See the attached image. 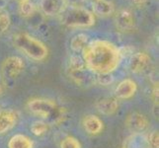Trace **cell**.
<instances>
[{
  "label": "cell",
  "instance_id": "obj_1",
  "mask_svg": "<svg viewBox=\"0 0 159 148\" xmlns=\"http://www.w3.org/2000/svg\"><path fill=\"white\" fill-rule=\"evenodd\" d=\"M85 66L94 74L113 73L122 60L120 48L105 40H93L82 52Z\"/></svg>",
  "mask_w": 159,
  "mask_h": 148
},
{
  "label": "cell",
  "instance_id": "obj_2",
  "mask_svg": "<svg viewBox=\"0 0 159 148\" xmlns=\"http://www.w3.org/2000/svg\"><path fill=\"white\" fill-rule=\"evenodd\" d=\"M14 47L35 61H43L48 56V47L28 33H18L13 37Z\"/></svg>",
  "mask_w": 159,
  "mask_h": 148
},
{
  "label": "cell",
  "instance_id": "obj_3",
  "mask_svg": "<svg viewBox=\"0 0 159 148\" xmlns=\"http://www.w3.org/2000/svg\"><path fill=\"white\" fill-rule=\"evenodd\" d=\"M27 108L32 114L41 117L43 119H47L52 123H59L60 122H62L65 116L64 108L58 106L56 102L50 100V99H31L27 103Z\"/></svg>",
  "mask_w": 159,
  "mask_h": 148
},
{
  "label": "cell",
  "instance_id": "obj_4",
  "mask_svg": "<svg viewBox=\"0 0 159 148\" xmlns=\"http://www.w3.org/2000/svg\"><path fill=\"white\" fill-rule=\"evenodd\" d=\"M60 16L61 24L67 28H89L95 24L94 14L82 6H67Z\"/></svg>",
  "mask_w": 159,
  "mask_h": 148
},
{
  "label": "cell",
  "instance_id": "obj_5",
  "mask_svg": "<svg viewBox=\"0 0 159 148\" xmlns=\"http://www.w3.org/2000/svg\"><path fill=\"white\" fill-rule=\"evenodd\" d=\"M25 69V63L23 59L19 56H12L4 59L1 65V72L4 78L14 80L23 72Z\"/></svg>",
  "mask_w": 159,
  "mask_h": 148
},
{
  "label": "cell",
  "instance_id": "obj_6",
  "mask_svg": "<svg viewBox=\"0 0 159 148\" xmlns=\"http://www.w3.org/2000/svg\"><path fill=\"white\" fill-rule=\"evenodd\" d=\"M125 127L133 133H142L148 128V119L140 113H130L125 119Z\"/></svg>",
  "mask_w": 159,
  "mask_h": 148
},
{
  "label": "cell",
  "instance_id": "obj_7",
  "mask_svg": "<svg viewBox=\"0 0 159 148\" xmlns=\"http://www.w3.org/2000/svg\"><path fill=\"white\" fill-rule=\"evenodd\" d=\"M115 26L120 33H129L134 28V17L128 9H122L115 15Z\"/></svg>",
  "mask_w": 159,
  "mask_h": 148
},
{
  "label": "cell",
  "instance_id": "obj_8",
  "mask_svg": "<svg viewBox=\"0 0 159 148\" xmlns=\"http://www.w3.org/2000/svg\"><path fill=\"white\" fill-rule=\"evenodd\" d=\"M68 75L76 85L80 87H90L96 83V74L89 69L82 68L78 70H67Z\"/></svg>",
  "mask_w": 159,
  "mask_h": 148
},
{
  "label": "cell",
  "instance_id": "obj_9",
  "mask_svg": "<svg viewBox=\"0 0 159 148\" xmlns=\"http://www.w3.org/2000/svg\"><path fill=\"white\" fill-rule=\"evenodd\" d=\"M151 64V57L146 52H139L133 53L129 59V69L133 73L140 74L149 68Z\"/></svg>",
  "mask_w": 159,
  "mask_h": 148
},
{
  "label": "cell",
  "instance_id": "obj_10",
  "mask_svg": "<svg viewBox=\"0 0 159 148\" xmlns=\"http://www.w3.org/2000/svg\"><path fill=\"white\" fill-rule=\"evenodd\" d=\"M136 91H138V84L133 79H124L118 84V86L115 89V95L118 99H123V100H127L130 99L135 95Z\"/></svg>",
  "mask_w": 159,
  "mask_h": 148
},
{
  "label": "cell",
  "instance_id": "obj_11",
  "mask_svg": "<svg viewBox=\"0 0 159 148\" xmlns=\"http://www.w3.org/2000/svg\"><path fill=\"white\" fill-rule=\"evenodd\" d=\"M67 4L65 0H41L40 8L42 12L47 16H57L60 15Z\"/></svg>",
  "mask_w": 159,
  "mask_h": 148
},
{
  "label": "cell",
  "instance_id": "obj_12",
  "mask_svg": "<svg viewBox=\"0 0 159 148\" xmlns=\"http://www.w3.org/2000/svg\"><path fill=\"white\" fill-rule=\"evenodd\" d=\"M18 122V114L12 110H0V135L12 129Z\"/></svg>",
  "mask_w": 159,
  "mask_h": 148
},
{
  "label": "cell",
  "instance_id": "obj_13",
  "mask_svg": "<svg viewBox=\"0 0 159 148\" xmlns=\"http://www.w3.org/2000/svg\"><path fill=\"white\" fill-rule=\"evenodd\" d=\"M95 107L97 111L104 116H113L119 110V103L116 98L112 97H105L99 99L96 104Z\"/></svg>",
  "mask_w": 159,
  "mask_h": 148
},
{
  "label": "cell",
  "instance_id": "obj_14",
  "mask_svg": "<svg viewBox=\"0 0 159 148\" xmlns=\"http://www.w3.org/2000/svg\"><path fill=\"white\" fill-rule=\"evenodd\" d=\"M82 125L84 130L90 135H98L104 128L103 122L94 114H88L84 117L82 119Z\"/></svg>",
  "mask_w": 159,
  "mask_h": 148
},
{
  "label": "cell",
  "instance_id": "obj_15",
  "mask_svg": "<svg viewBox=\"0 0 159 148\" xmlns=\"http://www.w3.org/2000/svg\"><path fill=\"white\" fill-rule=\"evenodd\" d=\"M94 16L106 18L115 13V5L109 0H97L92 3V11Z\"/></svg>",
  "mask_w": 159,
  "mask_h": 148
},
{
  "label": "cell",
  "instance_id": "obj_16",
  "mask_svg": "<svg viewBox=\"0 0 159 148\" xmlns=\"http://www.w3.org/2000/svg\"><path fill=\"white\" fill-rule=\"evenodd\" d=\"M123 148H150L148 139L142 133H133L125 139Z\"/></svg>",
  "mask_w": 159,
  "mask_h": 148
},
{
  "label": "cell",
  "instance_id": "obj_17",
  "mask_svg": "<svg viewBox=\"0 0 159 148\" xmlns=\"http://www.w3.org/2000/svg\"><path fill=\"white\" fill-rule=\"evenodd\" d=\"M8 148H34V143L28 136L15 134L9 139Z\"/></svg>",
  "mask_w": 159,
  "mask_h": 148
},
{
  "label": "cell",
  "instance_id": "obj_18",
  "mask_svg": "<svg viewBox=\"0 0 159 148\" xmlns=\"http://www.w3.org/2000/svg\"><path fill=\"white\" fill-rule=\"evenodd\" d=\"M88 43H89V37L86 34L80 33V34H77L74 37H72V39L70 41V47L76 53L82 52L85 47L88 45Z\"/></svg>",
  "mask_w": 159,
  "mask_h": 148
},
{
  "label": "cell",
  "instance_id": "obj_19",
  "mask_svg": "<svg viewBox=\"0 0 159 148\" xmlns=\"http://www.w3.org/2000/svg\"><path fill=\"white\" fill-rule=\"evenodd\" d=\"M36 6L31 0H21L20 6H19V12L20 14L25 18L31 17L35 13Z\"/></svg>",
  "mask_w": 159,
  "mask_h": 148
},
{
  "label": "cell",
  "instance_id": "obj_20",
  "mask_svg": "<svg viewBox=\"0 0 159 148\" xmlns=\"http://www.w3.org/2000/svg\"><path fill=\"white\" fill-rule=\"evenodd\" d=\"M31 132L36 136H42L46 134L48 130V124L43 120H36L30 127Z\"/></svg>",
  "mask_w": 159,
  "mask_h": 148
},
{
  "label": "cell",
  "instance_id": "obj_21",
  "mask_svg": "<svg viewBox=\"0 0 159 148\" xmlns=\"http://www.w3.org/2000/svg\"><path fill=\"white\" fill-rule=\"evenodd\" d=\"M11 25V18L8 11L3 8L0 7V34L6 32L9 27Z\"/></svg>",
  "mask_w": 159,
  "mask_h": 148
},
{
  "label": "cell",
  "instance_id": "obj_22",
  "mask_svg": "<svg viewBox=\"0 0 159 148\" xmlns=\"http://www.w3.org/2000/svg\"><path fill=\"white\" fill-rule=\"evenodd\" d=\"M85 63L84 60L82 58V56H78V54H74V56H71L68 61V67L67 70H78L85 68Z\"/></svg>",
  "mask_w": 159,
  "mask_h": 148
},
{
  "label": "cell",
  "instance_id": "obj_23",
  "mask_svg": "<svg viewBox=\"0 0 159 148\" xmlns=\"http://www.w3.org/2000/svg\"><path fill=\"white\" fill-rule=\"evenodd\" d=\"M60 148H81V143L73 136H67L60 142Z\"/></svg>",
  "mask_w": 159,
  "mask_h": 148
},
{
  "label": "cell",
  "instance_id": "obj_24",
  "mask_svg": "<svg viewBox=\"0 0 159 148\" xmlns=\"http://www.w3.org/2000/svg\"><path fill=\"white\" fill-rule=\"evenodd\" d=\"M114 81V77L112 73H105V74H96V83L100 85L107 86L112 84Z\"/></svg>",
  "mask_w": 159,
  "mask_h": 148
},
{
  "label": "cell",
  "instance_id": "obj_25",
  "mask_svg": "<svg viewBox=\"0 0 159 148\" xmlns=\"http://www.w3.org/2000/svg\"><path fill=\"white\" fill-rule=\"evenodd\" d=\"M148 139V143L150 145V148H158L159 147V134L157 130H153L150 133Z\"/></svg>",
  "mask_w": 159,
  "mask_h": 148
},
{
  "label": "cell",
  "instance_id": "obj_26",
  "mask_svg": "<svg viewBox=\"0 0 159 148\" xmlns=\"http://www.w3.org/2000/svg\"><path fill=\"white\" fill-rule=\"evenodd\" d=\"M67 6H82L86 0H65Z\"/></svg>",
  "mask_w": 159,
  "mask_h": 148
},
{
  "label": "cell",
  "instance_id": "obj_27",
  "mask_svg": "<svg viewBox=\"0 0 159 148\" xmlns=\"http://www.w3.org/2000/svg\"><path fill=\"white\" fill-rule=\"evenodd\" d=\"M152 99H153V101H154L155 108H156V105L158 106V83L155 84L154 88L152 90Z\"/></svg>",
  "mask_w": 159,
  "mask_h": 148
},
{
  "label": "cell",
  "instance_id": "obj_28",
  "mask_svg": "<svg viewBox=\"0 0 159 148\" xmlns=\"http://www.w3.org/2000/svg\"><path fill=\"white\" fill-rule=\"evenodd\" d=\"M131 5H134L136 7H142L146 4L147 0H129Z\"/></svg>",
  "mask_w": 159,
  "mask_h": 148
},
{
  "label": "cell",
  "instance_id": "obj_29",
  "mask_svg": "<svg viewBox=\"0 0 159 148\" xmlns=\"http://www.w3.org/2000/svg\"><path fill=\"white\" fill-rule=\"evenodd\" d=\"M3 94V85H2V82L0 80V96Z\"/></svg>",
  "mask_w": 159,
  "mask_h": 148
},
{
  "label": "cell",
  "instance_id": "obj_30",
  "mask_svg": "<svg viewBox=\"0 0 159 148\" xmlns=\"http://www.w3.org/2000/svg\"><path fill=\"white\" fill-rule=\"evenodd\" d=\"M94 1H97V0H94Z\"/></svg>",
  "mask_w": 159,
  "mask_h": 148
},
{
  "label": "cell",
  "instance_id": "obj_31",
  "mask_svg": "<svg viewBox=\"0 0 159 148\" xmlns=\"http://www.w3.org/2000/svg\"><path fill=\"white\" fill-rule=\"evenodd\" d=\"M19 1H21V0H19Z\"/></svg>",
  "mask_w": 159,
  "mask_h": 148
}]
</instances>
